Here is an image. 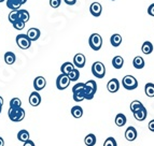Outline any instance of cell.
<instances>
[{
	"label": "cell",
	"instance_id": "obj_7",
	"mask_svg": "<svg viewBox=\"0 0 154 146\" xmlns=\"http://www.w3.org/2000/svg\"><path fill=\"white\" fill-rule=\"evenodd\" d=\"M16 44L18 45V47L22 49H27L30 47L31 41L28 39L27 34H18L16 37Z\"/></svg>",
	"mask_w": 154,
	"mask_h": 146
},
{
	"label": "cell",
	"instance_id": "obj_37",
	"mask_svg": "<svg viewBox=\"0 0 154 146\" xmlns=\"http://www.w3.org/2000/svg\"><path fill=\"white\" fill-rule=\"evenodd\" d=\"M148 13H149V15L154 16V3H152V4L149 7V9H148Z\"/></svg>",
	"mask_w": 154,
	"mask_h": 146
},
{
	"label": "cell",
	"instance_id": "obj_28",
	"mask_svg": "<svg viewBox=\"0 0 154 146\" xmlns=\"http://www.w3.org/2000/svg\"><path fill=\"white\" fill-rule=\"evenodd\" d=\"M17 139H18V141H21V142H23V143H25L26 141H28V140H29V132L27 130L18 131Z\"/></svg>",
	"mask_w": 154,
	"mask_h": 146
},
{
	"label": "cell",
	"instance_id": "obj_29",
	"mask_svg": "<svg viewBox=\"0 0 154 146\" xmlns=\"http://www.w3.org/2000/svg\"><path fill=\"white\" fill-rule=\"evenodd\" d=\"M144 92L148 97L152 98L154 97V84L153 83H148L144 86Z\"/></svg>",
	"mask_w": 154,
	"mask_h": 146
},
{
	"label": "cell",
	"instance_id": "obj_35",
	"mask_svg": "<svg viewBox=\"0 0 154 146\" xmlns=\"http://www.w3.org/2000/svg\"><path fill=\"white\" fill-rule=\"evenodd\" d=\"M103 146H118V144H116V141L114 138H108L107 140L105 141V143H103Z\"/></svg>",
	"mask_w": 154,
	"mask_h": 146
},
{
	"label": "cell",
	"instance_id": "obj_41",
	"mask_svg": "<svg viewBox=\"0 0 154 146\" xmlns=\"http://www.w3.org/2000/svg\"><path fill=\"white\" fill-rule=\"evenodd\" d=\"M2 105H3V99L0 96V114H1V111H2Z\"/></svg>",
	"mask_w": 154,
	"mask_h": 146
},
{
	"label": "cell",
	"instance_id": "obj_39",
	"mask_svg": "<svg viewBox=\"0 0 154 146\" xmlns=\"http://www.w3.org/2000/svg\"><path fill=\"white\" fill-rule=\"evenodd\" d=\"M65 2H66V4L68 5H73L77 3V0H64Z\"/></svg>",
	"mask_w": 154,
	"mask_h": 146
},
{
	"label": "cell",
	"instance_id": "obj_24",
	"mask_svg": "<svg viewBox=\"0 0 154 146\" xmlns=\"http://www.w3.org/2000/svg\"><path fill=\"white\" fill-rule=\"evenodd\" d=\"M124 64V59L121 56H116L112 59V66L116 69H121Z\"/></svg>",
	"mask_w": 154,
	"mask_h": 146
},
{
	"label": "cell",
	"instance_id": "obj_18",
	"mask_svg": "<svg viewBox=\"0 0 154 146\" xmlns=\"http://www.w3.org/2000/svg\"><path fill=\"white\" fill-rule=\"evenodd\" d=\"M141 51L143 54L150 55L152 52H153V44H152L150 41L143 42V44H142V46H141Z\"/></svg>",
	"mask_w": 154,
	"mask_h": 146
},
{
	"label": "cell",
	"instance_id": "obj_13",
	"mask_svg": "<svg viewBox=\"0 0 154 146\" xmlns=\"http://www.w3.org/2000/svg\"><path fill=\"white\" fill-rule=\"evenodd\" d=\"M40 34H41L40 30H39L38 28H35V27H32V28H29L28 31H27V37H28V39L30 40L31 42L37 41V40L40 38Z\"/></svg>",
	"mask_w": 154,
	"mask_h": 146
},
{
	"label": "cell",
	"instance_id": "obj_19",
	"mask_svg": "<svg viewBox=\"0 0 154 146\" xmlns=\"http://www.w3.org/2000/svg\"><path fill=\"white\" fill-rule=\"evenodd\" d=\"M126 121H127V118L122 113H120V114H118L116 116V125L118 127H124L126 125Z\"/></svg>",
	"mask_w": 154,
	"mask_h": 146
},
{
	"label": "cell",
	"instance_id": "obj_36",
	"mask_svg": "<svg viewBox=\"0 0 154 146\" xmlns=\"http://www.w3.org/2000/svg\"><path fill=\"white\" fill-rule=\"evenodd\" d=\"M62 3V0H50V5H51L53 9L58 8L59 5Z\"/></svg>",
	"mask_w": 154,
	"mask_h": 146
},
{
	"label": "cell",
	"instance_id": "obj_40",
	"mask_svg": "<svg viewBox=\"0 0 154 146\" xmlns=\"http://www.w3.org/2000/svg\"><path fill=\"white\" fill-rule=\"evenodd\" d=\"M23 146H36V145H35V143H33L31 140H28V141H26L25 143H24Z\"/></svg>",
	"mask_w": 154,
	"mask_h": 146
},
{
	"label": "cell",
	"instance_id": "obj_1",
	"mask_svg": "<svg viewBox=\"0 0 154 146\" xmlns=\"http://www.w3.org/2000/svg\"><path fill=\"white\" fill-rule=\"evenodd\" d=\"M85 83H79L75 84L72 87V92H73V100L75 102H81L85 100Z\"/></svg>",
	"mask_w": 154,
	"mask_h": 146
},
{
	"label": "cell",
	"instance_id": "obj_20",
	"mask_svg": "<svg viewBox=\"0 0 154 146\" xmlns=\"http://www.w3.org/2000/svg\"><path fill=\"white\" fill-rule=\"evenodd\" d=\"M133 66L136 69H142L144 67V59L141 56H136L133 60Z\"/></svg>",
	"mask_w": 154,
	"mask_h": 146
},
{
	"label": "cell",
	"instance_id": "obj_23",
	"mask_svg": "<svg viewBox=\"0 0 154 146\" xmlns=\"http://www.w3.org/2000/svg\"><path fill=\"white\" fill-rule=\"evenodd\" d=\"M21 3L18 0H7V7H8L10 10H20L21 8Z\"/></svg>",
	"mask_w": 154,
	"mask_h": 146
},
{
	"label": "cell",
	"instance_id": "obj_33",
	"mask_svg": "<svg viewBox=\"0 0 154 146\" xmlns=\"http://www.w3.org/2000/svg\"><path fill=\"white\" fill-rule=\"evenodd\" d=\"M10 108L11 109H17L22 108V101L18 98H13L12 100L10 101Z\"/></svg>",
	"mask_w": 154,
	"mask_h": 146
},
{
	"label": "cell",
	"instance_id": "obj_17",
	"mask_svg": "<svg viewBox=\"0 0 154 146\" xmlns=\"http://www.w3.org/2000/svg\"><path fill=\"white\" fill-rule=\"evenodd\" d=\"M75 64H72V62H69V61H67V62H64V64H62V67H60V71H62L63 74H66L68 75L70 73V72L72 71V70L75 69Z\"/></svg>",
	"mask_w": 154,
	"mask_h": 146
},
{
	"label": "cell",
	"instance_id": "obj_22",
	"mask_svg": "<svg viewBox=\"0 0 154 146\" xmlns=\"http://www.w3.org/2000/svg\"><path fill=\"white\" fill-rule=\"evenodd\" d=\"M16 60V56L12 52H7L5 54V61L7 64H13Z\"/></svg>",
	"mask_w": 154,
	"mask_h": 146
},
{
	"label": "cell",
	"instance_id": "obj_4",
	"mask_svg": "<svg viewBox=\"0 0 154 146\" xmlns=\"http://www.w3.org/2000/svg\"><path fill=\"white\" fill-rule=\"evenodd\" d=\"M123 87L127 90H134L138 87V81L133 75H125L122 79Z\"/></svg>",
	"mask_w": 154,
	"mask_h": 146
},
{
	"label": "cell",
	"instance_id": "obj_15",
	"mask_svg": "<svg viewBox=\"0 0 154 146\" xmlns=\"http://www.w3.org/2000/svg\"><path fill=\"white\" fill-rule=\"evenodd\" d=\"M29 103L31 106H38L41 103V96L39 95V92L33 91L29 96Z\"/></svg>",
	"mask_w": 154,
	"mask_h": 146
},
{
	"label": "cell",
	"instance_id": "obj_6",
	"mask_svg": "<svg viewBox=\"0 0 154 146\" xmlns=\"http://www.w3.org/2000/svg\"><path fill=\"white\" fill-rule=\"evenodd\" d=\"M88 44H90L91 49L94 51H99L103 46V38L98 34H91L90 39H88Z\"/></svg>",
	"mask_w": 154,
	"mask_h": 146
},
{
	"label": "cell",
	"instance_id": "obj_42",
	"mask_svg": "<svg viewBox=\"0 0 154 146\" xmlns=\"http://www.w3.org/2000/svg\"><path fill=\"white\" fill-rule=\"evenodd\" d=\"M0 146H5V141H3V139L0 136Z\"/></svg>",
	"mask_w": 154,
	"mask_h": 146
},
{
	"label": "cell",
	"instance_id": "obj_45",
	"mask_svg": "<svg viewBox=\"0 0 154 146\" xmlns=\"http://www.w3.org/2000/svg\"><path fill=\"white\" fill-rule=\"evenodd\" d=\"M112 1H114V0H112Z\"/></svg>",
	"mask_w": 154,
	"mask_h": 146
},
{
	"label": "cell",
	"instance_id": "obj_27",
	"mask_svg": "<svg viewBox=\"0 0 154 146\" xmlns=\"http://www.w3.org/2000/svg\"><path fill=\"white\" fill-rule=\"evenodd\" d=\"M29 18H30V15H29L28 11H27V10H22V9H20V10H18V19H21V21L27 23V22L29 21Z\"/></svg>",
	"mask_w": 154,
	"mask_h": 146
},
{
	"label": "cell",
	"instance_id": "obj_10",
	"mask_svg": "<svg viewBox=\"0 0 154 146\" xmlns=\"http://www.w3.org/2000/svg\"><path fill=\"white\" fill-rule=\"evenodd\" d=\"M107 89H108L109 92H116L119 89H120V82H119L118 79H111L110 81L107 84Z\"/></svg>",
	"mask_w": 154,
	"mask_h": 146
},
{
	"label": "cell",
	"instance_id": "obj_38",
	"mask_svg": "<svg viewBox=\"0 0 154 146\" xmlns=\"http://www.w3.org/2000/svg\"><path fill=\"white\" fill-rule=\"evenodd\" d=\"M148 127H149V130H150V131L154 132V119H152V121H150V123H149V126H148Z\"/></svg>",
	"mask_w": 154,
	"mask_h": 146
},
{
	"label": "cell",
	"instance_id": "obj_32",
	"mask_svg": "<svg viewBox=\"0 0 154 146\" xmlns=\"http://www.w3.org/2000/svg\"><path fill=\"white\" fill-rule=\"evenodd\" d=\"M143 106V104H142L140 101H138V100H135V101H133V102L131 103V111L133 113H135L136 111H138V110H140V109Z\"/></svg>",
	"mask_w": 154,
	"mask_h": 146
},
{
	"label": "cell",
	"instance_id": "obj_8",
	"mask_svg": "<svg viewBox=\"0 0 154 146\" xmlns=\"http://www.w3.org/2000/svg\"><path fill=\"white\" fill-rule=\"evenodd\" d=\"M69 84H70V79H69V77H68V75L63 74L62 73V74L57 77V79H56L57 89H59V90L66 89V88L69 86Z\"/></svg>",
	"mask_w": 154,
	"mask_h": 146
},
{
	"label": "cell",
	"instance_id": "obj_5",
	"mask_svg": "<svg viewBox=\"0 0 154 146\" xmlns=\"http://www.w3.org/2000/svg\"><path fill=\"white\" fill-rule=\"evenodd\" d=\"M92 73L94 76H96L97 79H103L106 75V68L105 64L101 61H96L93 64L92 66Z\"/></svg>",
	"mask_w": 154,
	"mask_h": 146
},
{
	"label": "cell",
	"instance_id": "obj_9",
	"mask_svg": "<svg viewBox=\"0 0 154 146\" xmlns=\"http://www.w3.org/2000/svg\"><path fill=\"white\" fill-rule=\"evenodd\" d=\"M85 62H86V58L83 54L79 53V54L75 55L73 57V64H75V68H83L85 66Z\"/></svg>",
	"mask_w": 154,
	"mask_h": 146
},
{
	"label": "cell",
	"instance_id": "obj_43",
	"mask_svg": "<svg viewBox=\"0 0 154 146\" xmlns=\"http://www.w3.org/2000/svg\"><path fill=\"white\" fill-rule=\"evenodd\" d=\"M18 1H20V3H21V4H24V3H26V1H27V0H18Z\"/></svg>",
	"mask_w": 154,
	"mask_h": 146
},
{
	"label": "cell",
	"instance_id": "obj_11",
	"mask_svg": "<svg viewBox=\"0 0 154 146\" xmlns=\"http://www.w3.org/2000/svg\"><path fill=\"white\" fill-rule=\"evenodd\" d=\"M90 12L93 16L98 17V16H100L101 12H103V7H101V4L99 2H93L90 7Z\"/></svg>",
	"mask_w": 154,
	"mask_h": 146
},
{
	"label": "cell",
	"instance_id": "obj_14",
	"mask_svg": "<svg viewBox=\"0 0 154 146\" xmlns=\"http://www.w3.org/2000/svg\"><path fill=\"white\" fill-rule=\"evenodd\" d=\"M125 138L127 141L133 142L137 139V130L135 127H128L125 131Z\"/></svg>",
	"mask_w": 154,
	"mask_h": 146
},
{
	"label": "cell",
	"instance_id": "obj_12",
	"mask_svg": "<svg viewBox=\"0 0 154 146\" xmlns=\"http://www.w3.org/2000/svg\"><path fill=\"white\" fill-rule=\"evenodd\" d=\"M46 85V81L43 76H37L33 81V87L36 89V91H39V90H42Z\"/></svg>",
	"mask_w": 154,
	"mask_h": 146
},
{
	"label": "cell",
	"instance_id": "obj_3",
	"mask_svg": "<svg viewBox=\"0 0 154 146\" xmlns=\"http://www.w3.org/2000/svg\"><path fill=\"white\" fill-rule=\"evenodd\" d=\"M85 99L86 100H92L94 96H95L96 91H97V84L95 81L90 79L85 83Z\"/></svg>",
	"mask_w": 154,
	"mask_h": 146
},
{
	"label": "cell",
	"instance_id": "obj_25",
	"mask_svg": "<svg viewBox=\"0 0 154 146\" xmlns=\"http://www.w3.org/2000/svg\"><path fill=\"white\" fill-rule=\"evenodd\" d=\"M71 115L75 118H81L83 116V109L79 105H75L71 109Z\"/></svg>",
	"mask_w": 154,
	"mask_h": 146
},
{
	"label": "cell",
	"instance_id": "obj_44",
	"mask_svg": "<svg viewBox=\"0 0 154 146\" xmlns=\"http://www.w3.org/2000/svg\"><path fill=\"white\" fill-rule=\"evenodd\" d=\"M3 1H5V0H0V2H3Z\"/></svg>",
	"mask_w": 154,
	"mask_h": 146
},
{
	"label": "cell",
	"instance_id": "obj_21",
	"mask_svg": "<svg viewBox=\"0 0 154 146\" xmlns=\"http://www.w3.org/2000/svg\"><path fill=\"white\" fill-rule=\"evenodd\" d=\"M110 43H111V45L114 46V47H118V46H120V44L122 43V37L119 34H112L110 38Z\"/></svg>",
	"mask_w": 154,
	"mask_h": 146
},
{
	"label": "cell",
	"instance_id": "obj_30",
	"mask_svg": "<svg viewBox=\"0 0 154 146\" xmlns=\"http://www.w3.org/2000/svg\"><path fill=\"white\" fill-rule=\"evenodd\" d=\"M68 77H69L70 82H75V81H78V79H79V77H80L79 70H78L77 68H75V69L72 70L69 74H68Z\"/></svg>",
	"mask_w": 154,
	"mask_h": 146
},
{
	"label": "cell",
	"instance_id": "obj_34",
	"mask_svg": "<svg viewBox=\"0 0 154 146\" xmlns=\"http://www.w3.org/2000/svg\"><path fill=\"white\" fill-rule=\"evenodd\" d=\"M25 22L21 21V19H17V21L15 22V23H13V27L15 29H17V30H22V29H24V27H25Z\"/></svg>",
	"mask_w": 154,
	"mask_h": 146
},
{
	"label": "cell",
	"instance_id": "obj_26",
	"mask_svg": "<svg viewBox=\"0 0 154 146\" xmlns=\"http://www.w3.org/2000/svg\"><path fill=\"white\" fill-rule=\"evenodd\" d=\"M84 144L86 146H94L96 144V136L93 133H90L85 136L84 139Z\"/></svg>",
	"mask_w": 154,
	"mask_h": 146
},
{
	"label": "cell",
	"instance_id": "obj_2",
	"mask_svg": "<svg viewBox=\"0 0 154 146\" xmlns=\"http://www.w3.org/2000/svg\"><path fill=\"white\" fill-rule=\"evenodd\" d=\"M8 115L10 121L13 123H18V121H22L25 118V111L22 108H17V109H11L9 110Z\"/></svg>",
	"mask_w": 154,
	"mask_h": 146
},
{
	"label": "cell",
	"instance_id": "obj_31",
	"mask_svg": "<svg viewBox=\"0 0 154 146\" xmlns=\"http://www.w3.org/2000/svg\"><path fill=\"white\" fill-rule=\"evenodd\" d=\"M8 19H9V22H10L11 24L15 23V22L18 19V10L11 11L10 14H9V16H8Z\"/></svg>",
	"mask_w": 154,
	"mask_h": 146
},
{
	"label": "cell",
	"instance_id": "obj_16",
	"mask_svg": "<svg viewBox=\"0 0 154 146\" xmlns=\"http://www.w3.org/2000/svg\"><path fill=\"white\" fill-rule=\"evenodd\" d=\"M146 116H148V111H146V109L144 108V106H142L140 110L136 111V112L134 113V117L136 118L138 121H144L146 118Z\"/></svg>",
	"mask_w": 154,
	"mask_h": 146
}]
</instances>
